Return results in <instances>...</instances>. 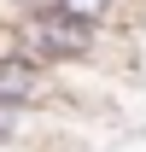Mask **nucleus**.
<instances>
[{"label":"nucleus","mask_w":146,"mask_h":152,"mask_svg":"<svg viewBox=\"0 0 146 152\" xmlns=\"http://www.w3.org/2000/svg\"><path fill=\"white\" fill-rule=\"evenodd\" d=\"M12 41L29 58L53 64V70H76V64H105L111 58V29L105 23H82L70 12H29V18H6Z\"/></svg>","instance_id":"obj_1"},{"label":"nucleus","mask_w":146,"mask_h":152,"mask_svg":"<svg viewBox=\"0 0 146 152\" xmlns=\"http://www.w3.org/2000/svg\"><path fill=\"white\" fill-rule=\"evenodd\" d=\"M0 105H12V111H47V117H58L70 105L64 70L29 58L18 41H12V23H0Z\"/></svg>","instance_id":"obj_2"},{"label":"nucleus","mask_w":146,"mask_h":152,"mask_svg":"<svg viewBox=\"0 0 146 152\" xmlns=\"http://www.w3.org/2000/svg\"><path fill=\"white\" fill-rule=\"evenodd\" d=\"M58 12H70V18H82V23H123V0H53ZM47 6V12H53Z\"/></svg>","instance_id":"obj_3"}]
</instances>
